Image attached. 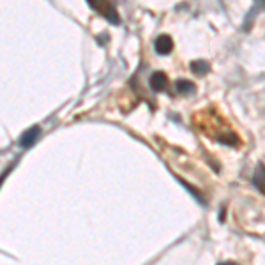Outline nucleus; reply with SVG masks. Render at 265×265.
Wrapping results in <instances>:
<instances>
[{"label":"nucleus","mask_w":265,"mask_h":265,"mask_svg":"<svg viewBox=\"0 0 265 265\" xmlns=\"http://www.w3.org/2000/svg\"><path fill=\"white\" fill-rule=\"evenodd\" d=\"M39 133H41V129H39L38 126L30 127L29 131H25V133L21 135V138H20V145H21V147H30L32 143H36V140H38Z\"/></svg>","instance_id":"obj_4"},{"label":"nucleus","mask_w":265,"mask_h":265,"mask_svg":"<svg viewBox=\"0 0 265 265\" xmlns=\"http://www.w3.org/2000/svg\"><path fill=\"white\" fill-rule=\"evenodd\" d=\"M90 7H94L96 11H99V13H103L106 18H108L112 23H115L117 25L118 23V18H117V11H115V7L112 4H108V2H90Z\"/></svg>","instance_id":"obj_1"},{"label":"nucleus","mask_w":265,"mask_h":265,"mask_svg":"<svg viewBox=\"0 0 265 265\" xmlns=\"http://www.w3.org/2000/svg\"><path fill=\"white\" fill-rule=\"evenodd\" d=\"M166 85H168V78H166V75H164V73H161V71L152 73V76H151L152 90H156V92L166 90Z\"/></svg>","instance_id":"obj_3"},{"label":"nucleus","mask_w":265,"mask_h":265,"mask_svg":"<svg viewBox=\"0 0 265 265\" xmlns=\"http://www.w3.org/2000/svg\"><path fill=\"white\" fill-rule=\"evenodd\" d=\"M191 69H193L194 75L202 76L209 71V64H207L205 60H194V62H191Z\"/></svg>","instance_id":"obj_7"},{"label":"nucleus","mask_w":265,"mask_h":265,"mask_svg":"<svg viewBox=\"0 0 265 265\" xmlns=\"http://www.w3.org/2000/svg\"><path fill=\"white\" fill-rule=\"evenodd\" d=\"M154 48L159 55H168L173 50V41L170 36H159L154 42Z\"/></svg>","instance_id":"obj_2"},{"label":"nucleus","mask_w":265,"mask_h":265,"mask_svg":"<svg viewBox=\"0 0 265 265\" xmlns=\"http://www.w3.org/2000/svg\"><path fill=\"white\" fill-rule=\"evenodd\" d=\"M175 88H177V92L179 94H191L194 90V83L193 81H189V80H179L175 83Z\"/></svg>","instance_id":"obj_5"},{"label":"nucleus","mask_w":265,"mask_h":265,"mask_svg":"<svg viewBox=\"0 0 265 265\" xmlns=\"http://www.w3.org/2000/svg\"><path fill=\"white\" fill-rule=\"evenodd\" d=\"M219 265H237V264H233V262H223V264H219Z\"/></svg>","instance_id":"obj_8"},{"label":"nucleus","mask_w":265,"mask_h":265,"mask_svg":"<svg viewBox=\"0 0 265 265\" xmlns=\"http://www.w3.org/2000/svg\"><path fill=\"white\" fill-rule=\"evenodd\" d=\"M253 182H255V186H257L262 193H265V168H264V166H258V170H257V173H255V179H253Z\"/></svg>","instance_id":"obj_6"}]
</instances>
